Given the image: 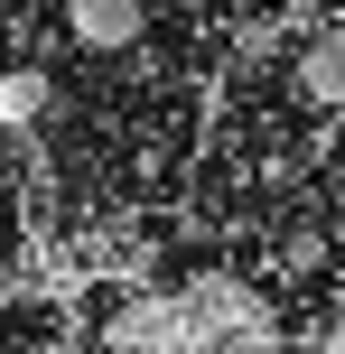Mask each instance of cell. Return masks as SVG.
Segmentation results:
<instances>
[{
	"label": "cell",
	"mask_w": 345,
	"mask_h": 354,
	"mask_svg": "<svg viewBox=\"0 0 345 354\" xmlns=\"http://www.w3.org/2000/svg\"><path fill=\"white\" fill-rule=\"evenodd\" d=\"M299 103L345 112V19H317L308 47H299Z\"/></svg>",
	"instance_id": "cell-2"
},
{
	"label": "cell",
	"mask_w": 345,
	"mask_h": 354,
	"mask_svg": "<svg viewBox=\"0 0 345 354\" xmlns=\"http://www.w3.org/2000/svg\"><path fill=\"white\" fill-rule=\"evenodd\" d=\"M66 28H75V47H93V56H131L140 28H149V10L140 0H66Z\"/></svg>",
	"instance_id": "cell-1"
},
{
	"label": "cell",
	"mask_w": 345,
	"mask_h": 354,
	"mask_svg": "<svg viewBox=\"0 0 345 354\" xmlns=\"http://www.w3.org/2000/svg\"><path fill=\"white\" fill-rule=\"evenodd\" d=\"M317 345H336V354H345V299L327 308V326H317Z\"/></svg>",
	"instance_id": "cell-5"
},
{
	"label": "cell",
	"mask_w": 345,
	"mask_h": 354,
	"mask_svg": "<svg viewBox=\"0 0 345 354\" xmlns=\"http://www.w3.org/2000/svg\"><path fill=\"white\" fill-rule=\"evenodd\" d=\"M56 75L47 66H19V75H0V131H47L56 122Z\"/></svg>",
	"instance_id": "cell-3"
},
{
	"label": "cell",
	"mask_w": 345,
	"mask_h": 354,
	"mask_svg": "<svg viewBox=\"0 0 345 354\" xmlns=\"http://www.w3.org/2000/svg\"><path fill=\"white\" fill-rule=\"evenodd\" d=\"M327 261V233H290V243H280V270H317Z\"/></svg>",
	"instance_id": "cell-4"
}]
</instances>
